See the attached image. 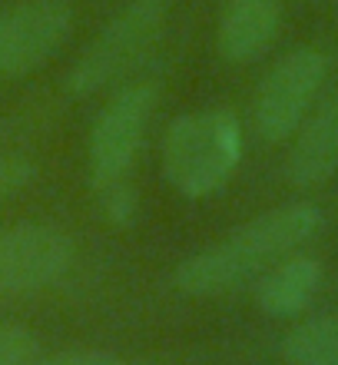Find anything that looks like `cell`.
<instances>
[{
  "mask_svg": "<svg viewBox=\"0 0 338 365\" xmlns=\"http://www.w3.org/2000/svg\"><path fill=\"white\" fill-rule=\"evenodd\" d=\"M322 226V212L312 202H289L279 210L255 216L252 222L229 232L223 242L196 252L179 262L173 282L186 296H219L229 289L272 269L292 250L315 236Z\"/></svg>",
  "mask_w": 338,
  "mask_h": 365,
  "instance_id": "1",
  "label": "cell"
},
{
  "mask_svg": "<svg viewBox=\"0 0 338 365\" xmlns=\"http://www.w3.org/2000/svg\"><path fill=\"white\" fill-rule=\"evenodd\" d=\"M242 156V133L226 110L186 113L163 136V170L183 196H213L232 180Z\"/></svg>",
  "mask_w": 338,
  "mask_h": 365,
  "instance_id": "2",
  "label": "cell"
},
{
  "mask_svg": "<svg viewBox=\"0 0 338 365\" xmlns=\"http://www.w3.org/2000/svg\"><path fill=\"white\" fill-rule=\"evenodd\" d=\"M166 24V0H133L110 20L103 34L87 47V53L70 70L67 90L73 96H90L126 77L156 43Z\"/></svg>",
  "mask_w": 338,
  "mask_h": 365,
  "instance_id": "3",
  "label": "cell"
},
{
  "mask_svg": "<svg viewBox=\"0 0 338 365\" xmlns=\"http://www.w3.org/2000/svg\"><path fill=\"white\" fill-rule=\"evenodd\" d=\"M329 77V60L315 47H295L265 73L255 93V130L262 140L282 143L302 126L322 83Z\"/></svg>",
  "mask_w": 338,
  "mask_h": 365,
  "instance_id": "4",
  "label": "cell"
},
{
  "mask_svg": "<svg viewBox=\"0 0 338 365\" xmlns=\"http://www.w3.org/2000/svg\"><path fill=\"white\" fill-rule=\"evenodd\" d=\"M73 30L67 0H17L0 10V77L43 67Z\"/></svg>",
  "mask_w": 338,
  "mask_h": 365,
  "instance_id": "5",
  "label": "cell"
},
{
  "mask_svg": "<svg viewBox=\"0 0 338 365\" xmlns=\"http://www.w3.org/2000/svg\"><path fill=\"white\" fill-rule=\"evenodd\" d=\"M156 90L139 83L116 93L110 106L100 113L93 133H90V170H93V186L107 190L123 182L126 170L133 166L139 146H143L146 126L153 116Z\"/></svg>",
  "mask_w": 338,
  "mask_h": 365,
  "instance_id": "6",
  "label": "cell"
},
{
  "mask_svg": "<svg viewBox=\"0 0 338 365\" xmlns=\"http://www.w3.org/2000/svg\"><path fill=\"white\" fill-rule=\"evenodd\" d=\"M73 262V240L67 232L27 222L0 232V296L33 292L57 282Z\"/></svg>",
  "mask_w": 338,
  "mask_h": 365,
  "instance_id": "7",
  "label": "cell"
},
{
  "mask_svg": "<svg viewBox=\"0 0 338 365\" xmlns=\"http://www.w3.org/2000/svg\"><path fill=\"white\" fill-rule=\"evenodd\" d=\"M338 173V90L322 100V106L309 120H302L299 136L289 153V176L292 186L312 190L322 186Z\"/></svg>",
  "mask_w": 338,
  "mask_h": 365,
  "instance_id": "8",
  "label": "cell"
},
{
  "mask_svg": "<svg viewBox=\"0 0 338 365\" xmlns=\"http://www.w3.org/2000/svg\"><path fill=\"white\" fill-rule=\"evenodd\" d=\"M282 24V0H226L219 20V53L229 63H249L272 47Z\"/></svg>",
  "mask_w": 338,
  "mask_h": 365,
  "instance_id": "9",
  "label": "cell"
},
{
  "mask_svg": "<svg viewBox=\"0 0 338 365\" xmlns=\"http://www.w3.org/2000/svg\"><path fill=\"white\" fill-rule=\"evenodd\" d=\"M319 286L322 262L312 256H289V259L275 262L272 269H265L259 289H255V302L265 316L292 319L309 306Z\"/></svg>",
  "mask_w": 338,
  "mask_h": 365,
  "instance_id": "10",
  "label": "cell"
},
{
  "mask_svg": "<svg viewBox=\"0 0 338 365\" xmlns=\"http://www.w3.org/2000/svg\"><path fill=\"white\" fill-rule=\"evenodd\" d=\"M289 365H338V316H315L289 329L282 339Z\"/></svg>",
  "mask_w": 338,
  "mask_h": 365,
  "instance_id": "11",
  "label": "cell"
},
{
  "mask_svg": "<svg viewBox=\"0 0 338 365\" xmlns=\"http://www.w3.org/2000/svg\"><path fill=\"white\" fill-rule=\"evenodd\" d=\"M40 356V342L33 332L10 322H0V365H27Z\"/></svg>",
  "mask_w": 338,
  "mask_h": 365,
  "instance_id": "12",
  "label": "cell"
},
{
  "mask_svg": "<svg viewBox=\"0 0 338 365\" xmlns=\"http://www.w3.org/2000/svg\"><path fill=\"white\" fill-rule=\"evenodd\" d=\"M33 176H37V170H33L30 160H23V156H0V200L27 190Z\"/></svg>",
  "mask_w": 338,
  "mask_h": 365,
  "instance_id": "13",
  "label": "cell"
},
{
  "mask_svg": "<svg viewBox=\"0 0 338 365\" xmlns=\"http://www.w3.org/2000/svg\"><path fill=\"white\" fill-rule=\"evenodd\" d=\"M27 365H130L110 352H93V349H77V352H57V356H37Z\"/></svg>",
  "mask_w": 338,
  "mask_h": 365,
  "instance_id": "14",
  "label": "cell"
}]
</instances>
